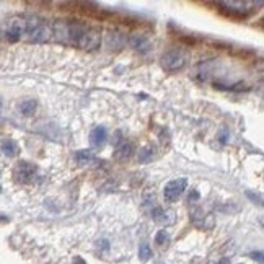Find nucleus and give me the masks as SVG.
I'll use <instances>...</instances> for the list:
<instances>
[{"instance_id": "f257e3e1", "label": "nucleus", "mask_w": 264, "mask_h": 264, "mask_svg": "<svg viewBox=\"0 0 264 264\" xmlns=\"http://www.w3.org/2000/svg\"><path fill=\"white\" fill-rule=\"evenodd\" d=\"M28 40L31 43H46L52 36V26L38 15H28Z\"/></svg>"}, {"instance_id": "f03ea898", "label": "nucleus", "mask_w": 264, "mask_h": 264, "mask_svg": "<svg viewBox=\"0 0 264 264\" xmlns=\"http://www.w3.org/2000/svg\"><path fill=\"white\" fill-rule=\"evenodd\" d=\"M28 31V21L26 17L21 15H12L5 20L4 25V38L10 43H17L21 40L23 35H26Z\"/></svg>"}, {"instance_id": "7ed1b4c3", "label": "nucleus", "mask_w": 264, "mask_h": 264, "mask_svg": "<svg viewBox=\"0 0 264 264\" xmlns=\"http://www.w3.org/2000/svg\"><path fill=\"white\" fill-rule=\"evenodd\" d=\"M160 65L165 69L167 72H176L181 71L186 65V56L180 49H170L161 54L160 57Z\"/></svg>"}, {"instance_id": "20e7f679", "label": "nucleus", "mask_w": 264, "mask_h": 264, "mask_svg": "<svg viewBox=\"0 0 264 264\" xmlns=\"http://www.w3.org/2000/svg\"><path fill=\"white\" fill-rule=\"evenodd\" d=\"M254 5V2H246V0H223V2H219V7H222L225 12H228L234 17H246L253 12Z\"/></svg>"}, {"instance_id": "39448f33", "label": "nucleus", "mask_w": 264, "mask_h": 264, "mask_svg": "<svg viewBox=\"0 0 264 264\" xmlns=\"http://www.w3.org/2000/svg\"><path fill=\"white\" fill-rule=\"evenodd\" d=\"M102 40H103L102 28L88 26L87 31H85L83 38H82L80 44H79V48L83 49V51H96L100 48V44H102Z\"/></svg>"}, {"instance_id": "423d86ee", "label": "nucleus", "mask_w": 264, "mask_h": 264, "mask_svg": "<svg viewBox=\"0 0 264 264\" xmlns=\"http://www.w3.org/2000/svg\"><path fill=\"white\" fill-rule=\"evenodd\" d=\"M186 186H188V181L186 178H178V180H173L165 184L163 188V197H165L167 203H175L181 197V194L186 191Z\"/></svg>"}, {"instance_id": "0eeeda50", "label": "nucleus", "mask_w": 264, "mask_h": 264, "mask_svg": "<svg viewBox=\"0 0 264 264\" xmlns=\"http://www.w3.org/2000/svg\"><path fill=\"white\" fill-rule=\"evenodd\" d=\"M36 167L33 165V163H28V161H18L17 167L13 168V178L17 180L18 183H31L35 180L36 176Z\"/></svg>"}, {"instance_id": "6e6552de", "label": "nucleus", "mask_w": 264, "mask_h": 264, "mask_svg": "<svg viewBox=\"0 0 264 264\" xmlns=\"http://www.w3.org/2000/svg\"><path fill=\"white\" fill-rule=\"evenodd\" d=\"M52 38L60 44H71V21L56 20L52 23Z\"/></svg>"}, {"instance_id": "1a4fd4ad", "label": "nucleus", "mask_w": 264, "mask_h": 264, "mask_svg": "<svg viewBox=\"0 0 264 264\" xmlns=\"http://www.w3.org/2000/svg\"><path fill=\"white\" fill-rule=\"evenodd\" d=\"M150 217L155 223L161 225V227H168V225H173L176 220V215L172 209H165V207H160L157 206L155 209L150 211Z\"/></svg>"}, {"instance_id": "9d476101", "label": "nucleus", "mask_w": 264, "mask_h": 264, "mask_svg": "<svg viewBox=\"0 0 264 264\" xmlns=\"http://www.w3.org/2000/svg\"><path fill=\"white\" fill-rule=\"evenodd\" d=\"M127 43H129L130 48L134 51H137L139 54H147V52H150V49H152L150 40L142 33H132L127 38Z\"/></svg>"}, {"instance_id": "9b49d317", "label": "nucleus", "mask_w": 264, "mask_h": 264, "mask_svg": "<svg viewBox=\"0 0 264 264\" xmlns=\"http://www.w3.org/2000/svg\"><path fill=\"white\" fill-rule=\"evenodd\" d=\"M124 43H126V36H124L119 29H110L105 36V44L110 51L122 49Z\"/></svg>"}, {"instance_id": "f8f14e48", "label": "nucleus", "mask_w": 264, "mask_h": 264, "mask_svg": "<svg viewBox=\"0 0 264 264\" xmlns=\"http://www.w3.org/2000/svg\"><path fill=\"white\" fill-rule=\"evenodd\" d=\"M106 139H108V130L105 126H96L91 129V132H90V145L91 147L100 149V147L105 145Z\"/></svg>"}, {"instance_id": "ddd939ff", "label": "nucleus", "mask_w": 264, "mask_h": 264, "mask_svg": "<svg viewBox=\"0 0 264 264\" xmlns=\"http://www.w3.org/2000/svg\"><path fill=\"white\" fill-rule=\"evenodd\" d=\"M134 152H136L134 144H132L130 141H122V142L118 145V149H116V158H119V160H127V158L132 157V155H134Z\"/></svg>"}, {"instance_id": "4468645a", "label": "nucleus", "mask_w": 264, "mask_h": 264, "mask_svg": "<svg viewBox=\"0 0 264 264\" xmlns=\"http://www.w3.org/2000/svg\"><path fill=\"white\" fill-rule=\"evenodd\" d=\"M2 152H4L5 157H9V158L17 157V153H18L17 142H15L13 139H10V137H5L2 141Z\"/></svg>"}, {"instance_id": "2eb2a0df", "label": "nucleus", "mask_w": 264, "mask_h": 264, "mask_svg": "<svg viewBox=\"0 0 264 264\" xmlns=\"http://www.w3.org/2000/svg\"><path fill=\"white\" fill-rule=\"evenodd\" d=\"M36 108H38V103L36 100H25V102H21L18 105V110L23 116H26V118H29V116H33L36 113Z\"/></svg>"}, {"instance_id": "dca6fc26", "label": "nucleus", "mask_w": 264, "mask_h": 264, "mask_svg": "<svg viewBox=\"0 0 264 264\" xmlns=\"http://www.w3.org/2000/svg\"><path fill=\"white\" fill-rule=\"evenodd\" d=\"M75 160H77V163H80V165H88V163L95 160V155H93L90 150H79L75 153Z\"/></svg>"}, {"instance_id": "f3484780", "label": "nucleus", "mask_w": 264, "mask_h": 264, "mask_svg": "<svg viewBox=\"0 0 264 264\" xmlns=\"http://www.w3.org/2000/svg\"><path fill=\"white\" fill-rule=\"evenodd\" d=\"M246 197L250 199L253 204L264 207V194H262V192H256V191H246Z\"/></svg>"}, {"instance_id": "a211bd4d", "label": "nucleus", "mask_w": 264, "mask_h": 264, "mask_svg": "<svg viewBox=\"0 0 264 264\" xmlns=\"http://www.w3.org/2000/svg\"><path fill=\"white\" fill-rule=\"evenodd\" d=\"M152 258V248L147 245V243H142L141 246H139V259L141 261H149Z\"/></svg>"}, {"instance_id": "6ab92c4d", "label": "nucleus", "mask_w": 264, "mask_h": 264, "mask_svg": "<svg viewBox=\"0 0 264 264\" xmlns=\"http://www.w3.org/2000/svg\"><path fill=\"white\" fill-rule=\"evenodd\" d=\"M155 243L158 246H167L170 243V235L167 230H160L157 235H155Z\"/></svg>"}, {"instance_id": "aec40b11", "label": "nucleus", "mask_w": 264, "mask_h": 264, "mask_svg": "<svg viewBox=\"0 0 264 264\" xmlns=\"http://www.w3.org/2000/svg\"><path fill=\"white\" fill-rule=\"evenodd\" d=\"M152 153H153V149L149 145V147H142L141 150H139V153H137V160L139 161H147L150 157H152Z\"/></svg>"}, {"instance_id": "412c9836", "label": "nucleus", "mask_w": 264, "mask_h": 264, "mask_svg": "<svg viewBox=\"0 0 264 264\" xmlns=\"http://www.w3.org/2000/svg\"><path fill=\"white\" fill-rule=\"evenodd\" d=\"M157 203H155V194L153 192H145L144 194V206L145 207H150L152 206V209H155L157 206H155Z\"/></svg>"}, {"instance_id": "4be33fe9", "label": "nucleus", "mask_w": 264, "mask_h": 264, "mask_svg": "<svg viewBox=\"0 0 264 264\" xmlns=\"http://www.w3.org/2000/svg\"><path fill=\"white\" fill-rule=\"evenodd\" d=\"M250 258L254 259L256 262L264 264V251H253V253H250Z\"/></svg>"}, {"instance_id": "5701e85b", "label": "nucleus", "mask_w": 264, "mask_h": 264, "mask_svg": "<svg viewBox=\"0 0 264 264\" xmlns=\"http://www.w3.org/2000/svg\"><path fill=\"white\" fill-rule=\"evenodd\" d=\"M197 199H199V192H197V189H191L189 196H188V201H189V203H196Z\"/></svg>"}, {"instance_id": "b1692460", "label": "nucleus", "mask_w": 264, "mask_h": 264, "mask_svg": "<svg viewBox=\"0 0 264 264\" xmlns=\"http://www.w3.org/2000/svg\"><path fill=\"white\" fill-rule=\"evenodd\" d=\"M74 264H87V262H85V261L80 258V256H77V258L74 259Z\"/></svg>"}, {"instance_id": "393cba45", "label": "nucleus", "mask_w": 264, "mask_h": 264, "mask_svg": "<svg viewBox=\"0 0 264 264\" xmlns=\"http://www.w3.org/2000/svg\"><path fill=\"white\" fill-rule=\"evenodd\" d=\"M217 264H230V259H228V258H222Z\"/></svg>"}, {"instance_id": "a878e982", "label": "nucleus", "mask_w": 264, "mask_h": 264, "mask_svg": "<svg viewBox=\"0 0 264 264\" xmlns=\"http://www.w3.org/2000/svg\"><path fill=\"white\" fill-rule=\"evenodd\" d=\"M261 225H262V227H264V219H262V220H261Z\"/></svg>"}]
</instances>
